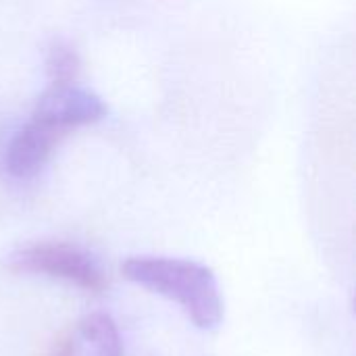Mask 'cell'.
Returning <instances> with one entry per match:
<instances>
[{
  "label": "cell",
  "mask_w": 356,
  "mask_h": 356,
  "mask_svg": "<svg viewBox=\"0 0 356 356\" xmlns=\"http://www.w3.org/2000/svg\"><path fill=\"white\" fill-rule=\"evenodd\" d=\"M104 117V100L79 79L48 81L27 121L13 131L2 150L4 171L19 181L35 177L71 134Z\"/></svg>",
  "instance_id": "6da1fadb"
},
{
  "label": "cell",
  "mask_w": 356,
  "mask_h": 356,
  "mask_svg": "<svg viewBox=\"0 0 356 356\" xmlns=\"http://www.w3.org/2000/svg\"><path fill=\"white\" fill-rule=\"evenodd\" d=\"M121 275L171 302L202 332L217 330L225 315V305L217 275L211 267L173 257H129L121 265Z\"/></svg>",
  "instance_id": "7a4b0ae2"
},
{
  "label": "cell",
  "mask_w": 356,
  "mask_h": 356,
  "mask_svg": "<svg viewBox=\"0 0 356 356\" xmlns=\"http://www.w3.org/2000/svg\"><path fill=\"white\" fill-rule=\"evenodd\" d=\"M4 267L17 275L46 277L52 282H63L77 290L100 294L106 288V275L86 248L69 242H35L13 250Z\"/></svg>",
  "instance_id": "3957f363"
},
{
  "label": "cell",
  "mask_w": 356,
  "mask_h": 356,
  "mask_svg": "<svg viewBox=\"0 0 356 356\" xmlns=\"http://www.w3.org/2000/svg\"><path fill=\"white\" fill-rule=\"evenodd\" d=\"M48 356H123V340L111 315L90 313L54 340Z\"/></svg>",
  "instance_id": "277c9868"
},
{
  "label": "cell",
  "mask_w": 356,
  "mask_h": 356,
  "mask_svg": "<svg viewBox=\"0 0 356 356\" xmlns=\"http://www.w3.org/2000/svg\"><path fill=\"white\" fill-rule=\"evenodd\" d=\"M46 75L48 81H71L79 77V69H81V60L77 50L65 42V40H54L48 46L46 52Z\"/></svg>",
  "instance_id": "5b68a950"
}]
</instances>
